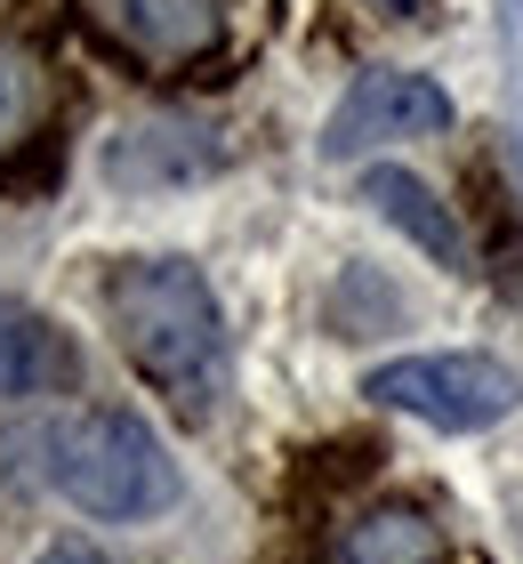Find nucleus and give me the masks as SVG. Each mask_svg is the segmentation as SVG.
Masks as SVG:
<instances>
[{
  "label": "nucleus",
  "instance_id": "obj_1",
  "mask_svg": "<svg viewBox=\"0 0 523 564\" xmlns=\"http://www.w3.org/2000/svg\"><path fill=\"white\" fill-rule=\"evenodd\" d=\"M105 323L162 395L201 403L226 364V315L194 259H121L105 274Z\"/></svg>",
  "mask_w": 523,
  "mask_h": 564
},
{
  "label": "nucleus",
  "instance_id": "obj_2",
  "mask_svg": "<svg viewBox=\"0 0 523 564\" xmlns=\"http://www.w3.org/2000/svg\"><path fill=\"white\" fill-rule=\"evenodd\" d=\"M41 476L97 524H145L177 500V468L138 412H81V420L48 427Z\"/></svg>",
  "mask_w": 523,
  "mask_h": 564
},
{
  "label": "nucleus",
  "instance_id": "obj_3",
  "mask_svg": "<svg viewBox=\"0 0 523 564\" xmlns=\"http://www.w3.org/2000/svg\"><path fill=\"white\" fill-rule=\"evenodd\" d=\"M362 395L386 403V412H411L443 435H476V427H500L515 403H523V379L491 355H395L362 379Z\"/></svg>",
  "mask_w": 523,
  "mask_h": 564
},
{
  "label": "nucleus",
  "instance_id": "obj_4",
  "mask_svg": "<svg viewBox=\"0 0 523 564\" xmlns=\"http://www.w3.org/2000/svg\"><path fill=\"white\" fill-rule=\"evenodd\" d=\"M451 130V97H443V82H427V73H362V82L330 106L323 121V153L330 162H355V153H379V145H403V138H435Z\"/></svg>",
  "mask_w": 523,
  "mask_h": 564
},
{
  "label": "nucleus",
  "instance_id": "obj_5",
  "mask_svg": "<svg viewBox=\"0 0 523 564\" xmlns=\"http://www.w3.org/2000/svg\"><path fill=\"white\" fill-rule=\"evenodd\" d=\"M218 170V138L194 130V121H138L121 130L113 153H105V177L129 194H153V186H194V177Z\"/></svg>",
  "mask_w": 523,
  "mask_h": 564
},
{
  "label": "nucleus",
  "instance_id": "obj_6",
  "mask_svg": "<svg viewBox=\"0 0 523 564\" xmlns=\"http://www.w3.org/2000/svg\"><path fill=\"white\" fill-rule=\"evenodd\" d=\"M73 379H81V355H73L65 330L33 306L0 299V395L33 403V395H65Z\"/></svg>",
  "mask_w": 523,
  "mask_h": 564
},
{
  "label": "nucleus",
  "instance_id": "obj_7",
  "mask_svg": "<svg viewBox=\"0 0 523 564\" xmlns=\"http://www.w3.org/2000/svg\"><path fill=\"white\" fill-rule=\"evenodd\" d=\"M323 564H435V517L418 500L355 508V517L330 532Z\"/></svg>",
  "mask_w": 523,
  "mask_h": 564
},
{
  "label": "nucleus",
  "instance_id": "obj_8",
  "mask_svg": "<svg viewBox=\"0 0 523 564\" xmlns=\"http://www.w3.org/2000/svg\"><path fill=\"white\" fill-rule=\"evenodd\" d=\"M362 202L386 218V226H403V235L427 250V259H443V267H467V235L451 226V210L435 202V186L427 177H411V170H371L362 177Z\"/></svg>",
  "mask_w": 523,
  "mask_h": 564
},
{
  "label": "nucleus",
  "instance_id": "obj_9",
  "mask_svg": "<svg viewBox=\"0 0 523 564\" xmlns=\"http://www.w3.org/2000/svg\"><path fill=\"white\" fill-rule=\"evenodd\" d=\"M121 33L153 57H201L218 41V0H121Z\"/></svg>",
  "mask_w": 523,
  "mask_h": 564
},
{
  "label": "nucleus",
  "instance_id": "obj_10",
  "mask_svg": "<svg viewBox=\"0 0 523 564\" xmlns=\"http://www.w3.org/2000/svg\"><path fill=\"white\" fill-rule=\"evenodd\" d=\"M41 89H48V73L33 48H17V41H0V153H9L24 130H33V113H41Z\"/></svg>",
  "mask_w": 523,
  "mask_h": 564
},
{
  "label": "nucleus",
  "instance_id": "obj_11",
  "mask_svg": "<svg viewBox=\"0 0 523 564\" xmlns=\"http://www.w3.org/2000/svg\"><path fill=\"white\" fill-rule=\"evenodd\" d=\"M33 564H113V556H97L89 541H48V549H41Z\"/></svg>",
  "mask_w": 523,
  "mask_h": 564
},
{
  "label": "nucleus",
  "instance_id": "obj_12",
  "mask_svg": "<svg viewBox=\"0 0 523 564\" xmlns=\"http://www.w3.org/2000/svg\"><path fill=\"white\" fill-rule=\"evenodd\" d=\"M371 9H386V17H418L427 0H371Z\"/></svg>",
  "mask_w": 523,
  "mask_h": 564
}]
</instances>
